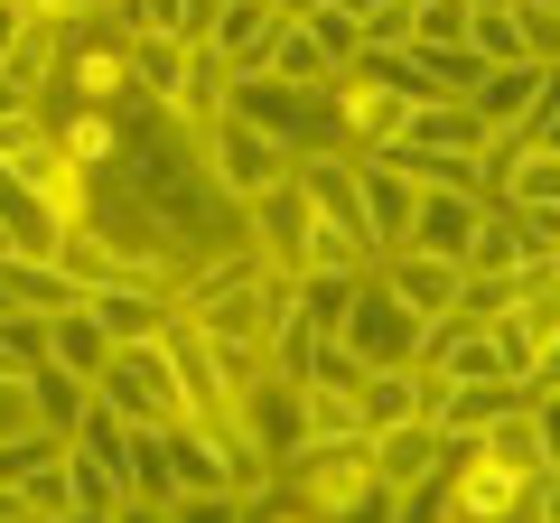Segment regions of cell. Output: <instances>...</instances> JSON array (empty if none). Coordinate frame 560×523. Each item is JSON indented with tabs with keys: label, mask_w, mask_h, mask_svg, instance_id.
<instances>
[{
	"label": "cell",
	"mask_w": 560,
	"mask_h": 523,
	"mask_svg": "<svg viewBox=\"0 0 560 523\" xmlns=\"http://www.w3.org/2000/svg\"><path fill=\"white\" fill-rule=\"evenodd\" d=\"M477 224H486V197H477V187H420V206H411V253H440V262H458V271H467Z\"/></svg>",
	"instance_id": "obj_11"
},
{
	"label": "cell",
	"mask_w": 560,
	"mask_h": 523,
	"mask_svg": "<svg viewBox=\"0 0 560 523\" xmlns=\"http://www.w3.org/2000/svg\"><path fill=\"white\" fill-rule=\"evenodd\" d=\"M261 75H280V84H327V75H337V57L318 47V28H308V20H290V28H280V47H271V66H261Z\"/></svg>",
	"instance_id": "obj_26"
},
{
	"label": "cell",
	"mask_w": 560,
	"mask_h": 523,
	"mask_svg": "<svg viewBox=\"0 0 560 523\" xmlns=\"http://www.w3.org/2000/svg\"><path fill=\"white\" fill-rule=\"evenodd\" d=\"M448 467V440L430 421H393V430H374V477L393 486V496H411V486H430Z\"/></svg>",
	"instance_id": "obj_17"
},
{
	"label": "cell",
	"mask_w": 560,
	"mask_h": 523,
	"mask_svg": "<svg viewBox=\"0 0 560 523\" xmlns=\"http://www.w3.org/2000/svg\"><path fill=\"white\" fill-rule=\"evenodd\" d=\"M523 383H560V337H551V346L533 356V374H523Z\"/></svg>",
	"instance_id": "obj_40"
},
{
	"label": "cell",
	"mask_w": 560,
	"mask_h": 523,
	"mask_svg": "<svg viewBox=\"0 0 560 523\" xmlns=\"http://www.w3.org/2000/svg\"><path fill=\"white\" fill-rule=\"evenodd\" d=\"M0 309H10V281H0Z\"/></svg>",
	"instance_id": "obj_46"
},
{
	"label": "cell",
	"mask_w": 560,
	"mask_h": 523,
	"mask_svg": "<svg viewBox=\"0 0 560 523\" xmlns=\"http://www.w3.org/2000/svg\"><path fill=\"white\" fill-rule=\"evenodd\" d=\"M374 281L393 290L401 309H420V318H440V309H458L467 271H458V262H440V253H411V243H401V253H383V262H374Z\"/></svg>",
	"instance_id": "obj_14"
},
{
	"label": "cell",
	"mask_w": 560,
	"mask_h": 523,
	"mask_svg": "<svg viewBox=\"0 0 560 523\" xmlns=\"http://www.w3.org/2000/svg\"><path fill=\"white\" fill-rule=\"evenodd\" d=\"M420 327H430V318H420V309H401L393 290L364 271L355 300H346V318H337V346L364 364V374H374V364H411V356H420Z\"/></svg>",
	"instance_id": "obj_7"
},
{
	"label": "cell",
	"mask_w": 560,
	"mask_h": 523,
	"mask_svg": "<svg viewBox=\"0 0 560 523\" xmlns=\"http://www.w3.org/2000/svg\"><path fill=\"white\" fill-rule=\"evenodd\" d=\"M477 440H486V458H504V467H541V430H533V411H504V421H486Z\"/></svg>",
	"instance_id": "obj_32"
},
{
	"label": "cell",
	"mask_w": 560,
	"mask_h": 523,
	"mask_svg": "<svg viewBox=\"0 0 560 523\" xmlns=\"http://www.w3.org/2000/svg\"><path fill=\"white\" fill-rule=\"evenodd\" d=\"M224 430H243V440L261 449V458H290V449L308 440V403H300V374H271V364H261L253 383H243L234 393V411H224Z\"/></svg>",
	"instance_id": "obj_8"
},
{
	"label": "cell",
	"mask_w": 560,
	"mask_h": 523,
	"mask_svg": "<svg viewBox=\"0 0 560 523\" xmlns=\"http://www.w3.org/2000/svg\"><path fill=\"white\" fill-rule=\"evenodd\" d=\"M20 393H28V421H38V430H57V440L75 430V411L94 403V383H84V374H66L57 356H47L38 374H20Z\"/></svg>",
	"instance_id": "obj_21"
},
{
	"label": "cell",
	"mask_w": 560,
	"mask_h": 523,
	"mask_svg": "<svg viewBox=\"0 0 560 523\" xmlns=\"http://www.w3.org/2000/svg\"><path fill=\"white\" fill-rule=\"evenodd\" d=\"M467 10L477 0H411V47H467Z\"/></svg>",
	"instance_id": "obj_31"
},
{
	"label": "cell",
	"mask_w": 560,
	"mask_h": 523,
	"mask_svg": "<svg viewBox=\"0 0 560 523\" xmlns=\"http://www.w3.org/2000/svg\"><path fill=\"white\" fill-rule=\"evenodd\" d=\"M10 113H28V103H20V94H10V84H0V121H10Z\"/></svg>",
	"instance_id": "obj_45"
},
{
	"label": "cell",
	"mask_w": 560,
	"mask_h": 523,
	"mask_svg": "<svg viewBox=\"0 0 560 523\" xmlns=\"http://www.w3.org/2000/svg\"><path fill=\"white\" fill-rule=\"evenodd\" d=\"M300 383H318V393H355V383H364V364L346 356L337 337H308V356H300Z\"/></svg>",
	"instance_id": "obj_33"
},
{
	"label": "cell",
	"mask_w": 560,
	"mask_h": 523,
	"mask_svg": "<svg viewBox=\"0 0 560 523\" xmlns=\"http://www.w3.org/2000/svg\"><path fill=\"white\" fill-rule=\"evenodd\" d=\"M20 20H28V10H20V0H0V47H10V38H20Z\"/></svg>",
	"instance_id": "obj_41"
},
{
	"label": "cell",
	"mask_w": 560,
	"mask_h": 523,
	"mask_svg": "<svg viewBox=\"0 0 560 523\" xmlns=\"http://www.w3.org/2000/svg\"><path fill=\"white\" fill-rule=\"evenodd\" d=\"M168 523H243V496H224V486H197V496H168Z\"/></svg>",
	"instance_id": "obj_35"
},
{
	"label": "cell",
	"mask_w": 560,
	"mask_h": 523,
	"mask_svg": "<svg viewBox=\"0 0 560 523\" xmlns=\"http://www.w3.org/2000/svg\"><path fill=\"white\" fill-rule=\"evenodd\" d=\"M0 281H10V309H28V318H57V309L84 300V281L66 271L57 253H10V262H0Z\"/></svg>",
	"instance_id": "obj_20"
},
{
	"label": "cell",
	"mask_w": 560,
	"mask_h": 523,
	"mask_svg": "<svg viewBox=\"0 0 560 523\" xmlns=\"http://www.w3.org/2000/svg\"><path fill=\"white\" fill-rule=\"evenodd\" d=\"M47 75H57V20H20V38L0 47V84H10L20 103H38Z\"/></svg>",
	"instance_id": "obj_22"
},
{
	"label": "cell",
	"mask_w": 560,
	"mask_h": 523,
	"mask_svg": "<svg viewBox=\"0 0 560 523\" xmlns=\"http://www.w3.org/2000/svg\"><path fill=\"white\" fill-rule=\"evenodd\" d=\"M467 271H477V281H504V271H523V253H514V216H504V206H486L477 243H467Z\"/></svg>",
	"instance_id": "obj_28"
},
{
	"label": "cell",
	"mask_w": 560,
	"mask_h": 523,
	"mask_svg": "<svg viewBox=\"0 0 560 523\" xmlns=\"http://www.w3.org/2000/svg\"><path fill=\"white\" fill-rule=\"evenodd\" d=\"M224 94H234V75H224L215 47H178V75L160 84V113L178 121V131H206V121L224 113Z\"/></svg>",
	"instance_id": "obj_15"
},
{
	"label": "cell",
	"mask_w": 560,
	"mask_h": 523,
	"mask_svg": "<svg viewBox=\"0 0 560 523\" xmlns=\"http://www.w3.org/2000/svg\"><path fill=\"white\" fill-rule=\"evenodd\" d=\"M0 168H10L28 197H47L66 224L84 216V168H75V150H66L38 113H10V121H0Z\"/></svg>",
	"instance_id": "obj_5"
},
{
	"label": "cell",
	"mask_w": 560,
	"mask_h": 523,
	"mask_svg": "<svg viewBox=\"0 0 560 523\" xmlns=\"http://www.w3.org/2000/svg\"><path fill=\"white\" fill-rule=\"evenodd\" d=\"M94 403H113L131 430H168L187 421V393H178V364H168V346H113V364L94 374Z\"/></svg>",
	"instance_id": "obj_3"
},
{
	"label": "cell",
	"mask_w": 560,
	"mask_h": 523,
	"mask_svg": "<svg viewBox=\"0 0 560 523\" xmlns=\"http://www.w3.org/2000/svg\"><path fill=\"white\" fill-rule=\"evenodd\" d=\"M477 10H504V0H477Z\"/></svg>",
	"instance_id": "obj_47"
},
{
	"label": "cell",
	"mask_w": 560,
	"mask_h": 523,
	"mask_svg": "<svg viewBox=\"0 0 560 523\" xmlns=\"http://www.w3.org/2000/svg\"><path fill=\"white\" fill-rule=\"evenodd\" d=\"M66 504H75V486H66V440H57V449L20 477V514H28V523H57Z\"/></svg>",
	"instance_id": "obj_27"
},
{
	"label": "cell",
	"mask_w": 560,
	"mask_h": 523,
	"mask_svg": "<svg viewBox=\"0 0 560 523\" xmlns=\"http://www.w3.org/2000/svg\"><path fill=\"white\" fill-rule=\"evenodd\" d=\"M504 411H523V383H430V430L440 440H477Z\"/></svg>",
	"instance_id": "obj_18"
},
{
	"label": "cell",
	"mask_w": 560,
	"mask_h": 523,
	"mask_svg": "<svg viewBox=\"0 0 560 523\" xmlns=\"http://www.w3.org/2000/svg\"><path fill=\"white\" fill-rule=\"evenodd\" d=\"M38 364H47V318L0 309V374H38Z\"/></svg>",
	"instance_id": "obj_30"
},
{
	"label": "cell",
	"mask_w": 560,
	"mask_h": 523,
	"mask_svg": "<svg viewBox=\"0 0 560 523\" xmlns=\"http://www.w3.org/2000/svg\"><path fill=\"white\" fill-rule=\"evenodd\" d=\"M197 160L215 168V187H224V197H234V206H253L261 187H280V178H290V168H300V160H290V150L271 141V131H253V121H243V113H215V121H206V131H197Z\"/></svg>",
	"instance_id": "obj_6"
},
{
	"label": "cell",
	"mask_w": 560,
	"mask_h": 523,
	"mask_svg": "<svg viewBox=\"0 0 560 523\" xmlns=\"http://www.w3.org/2000/svg\"><path fill=\"white\" fill-rule=\"evenodd\" d=\"M280 28H290V20H280L271 0H224L215 28H206L197 47H215L224 75H261V66H271V47H280Z\"/></svg>",
	"instance_id": "obj_12"
},
{
	"label": "cell",
	"mask_w": 560,
	"mask_h": 523,
	"mask_svg": "<svg viewBox=\"0 0 560 523\" xmlns=\"http://www.w3.org/2000/svg\"><path fill=\"white\" fill-rule=\"evenodd\" d=\"M28 393H20V374H0V440H28Z\"/></svg>",
	"instance_id": "obj_38"
},
{
	"label": "cell",
	"mask_w": 560,
	"mask_h": 523,
	"mask_svg": "<svg viewBox=\"0 0 560 523\" xmlns=\"http://www.w3.org/2000/svg\"><path fill=\"white\" fill-rule=\"evenodd\" d=\"M300 197L318 206V224H327L337 243H355V253L374 262V243H364V216H355V160H337V150L300 160Z\"/></svg>",
	"instance_id": "obj_16"
},
{
	"label": "cell",
	"mask_w": 560,
	"mask_h": 523,
	"mask_svg": "<svg viewBox=\"0 0 560 523\" xmlns=\"http://www.w3.org/2000/svg\"><path fill=\"white\" fill-rule=\"evenodd\" d=\"M280 486L300 504H318V514H337L346 496L374 486V430H318V440H300L280 458Z\"/></svg>",
	"instance_id": "obj_4"
},
{
	"label": "cell",
	"mask_w": 560,
	"mask_h": 523,
	"mask_svg": "<svg viewBox=\"0 0 560 523\" xmlns=\"http://www.w3.org/2000/svg\"><path fill=\"white\" fill-rule=\"evenodd\" d=\"M495 206H560V150H514L495 178Z\"/></svg>",
	"instance_id": "obj_24"
},
{
	"label": "cell",
	"mask_w": 560,
	"mask_h": 523,
	"mask_svg": "<svg viewBox=\"0 0 560 523\" xmlns=\"http://www.w3.org/2000/svg\"><path fill=\"white\" fill-rule=\"evenodd\" d=\"M243 523H327L318 504H300L290 486H261V496H243Z\"/></svg>",
	"instance_id": "obj_36"
},
{
	"label": "cell",
	"mask_w": 560,
	"mask_h": 523,
	"mask_svg": "<svg viewBox=\"0 0 560 523\" xmlns=\"http://www.w3.org/2000/svg\"><path fill=\"white\" fill-rule=\"evenodd\" d=\"M355 421H364V430L430 421V374H420V364H374V374L355 383Z\"/></svg>",
	"instance_id": "obj_19"
},
{
	"label": "cell",
	"mask_w": 560,
	"mask_h": 523,
	"mask_svg": "<svg viewBox=\"0 0 560 523\" xmlns=\"http://www.w3.org/2000/svg\"><path fill=\"white\" fill-rule=\"evenodd\" d=\"M551 271H560V253H551Z\"/></svg>",
	"instance_id": "obj_48"
},
{
	"label": "cell",
	"mask_w": 560,
	"mask_h": 523,
	"mask_svg": "<svg viewBox=\"0 0 560 523\" xmlns=\"http://www.w3.org/2000/svg\"><path fill=\"white\" fill-rule=\"evenodd\" d=\"M467 47H477L486 66H514V57H533V47H523V20H514V0H504V10H467Z\"/></svg>",
	"instance_id": "obj_29"
},
{
	"label": "cell",
	"mask_w": 560,
	"mask_h": 523,
	"mask_svg": "<svg viewBox=\"0 0 560 523\" xmlns=\"http://www.w3.org/2000/svg\"><path fill=\"white\" fill-rule=\"evenodd\" d=\"M355 281H364V271H346V262L300 271V318L318 327V337H337V318H346V300H355Z\"/></svg>",
	"instance_id": "obj_25"
},
{
	"label": "cell",
	"mask_w": 560,
	"mask_h": 523,
	"mask_svg": "<svg viewBox=\"0 0 560 523\" xmlns=\"http://www.w3.org/2000/svg\"><path fill=\"white\" fill-rule=\"evenodd\" d=\"M113 523H168V504H150V496H121V504H113Z\"/></svg>",
	"instance_id": "obj_39"
},
{
	"label": "cell",
	"mask_w": 560,
	"mask_h": 523,
	"mask_svg": "<svg viewBox=\"0 0 560 523\" xmlns=\"http://www.w3.org/2000/svg\"><path fill=\"white\" fill-rule=\"evenodd\" d=\"M47 356H57L66 364V374H84V383H94L103 374V364H113V337H103V327H94V309H57V318H47Z\"/></svg>",
	"instance_id": "obj_23"
},
{
	"label": "cell",
	"mask_w": 560,
	"mask_h": 523,
	"mask_svg": "<svg viewBox=\"0 0 560 523\" xmlns=\"http://www.w3.org/2000/svg\"><path fill=\"white\" fill-rule=\"evenodd\" d=\"M243 243H253V253L271 262V271H318V262H346V271H374V262H364L355 243H337V234L318 224V206L300 197V168H290L280 187H261V197L243 206Z\"/></svg>",
	"instance_id": "obj_1"
},
{
	"label": "cell",
	"mask_w": 560,
	"mask_h": 523,
	"mask_svg": "<svg viewBox=\"0 0 560 523\" xmlns=\"http://www.w3.org/2000/svg\"><path fill=\"white\" fill-rule=\"evenodd\" d=\"M411 206H420V178H411V168H393L383 150H355V216H364L374 262L411 243Z\"/></svg>",
	"instance_id": "obj_9"
},
{
	"label": "cell",
	"mask_w": 560,
	"mask_h": 523,
	"mask_svg": "<svg viewBox=\"0 0 560 523\" xmlns=\"http://www.w3.org/2000/svg\"><path fill=\"white\" fill-rule=\"evenodd\" d=\"M271 10L280 20H308V10H327V0H271Z\"/></svg>",
	"instance_id": "obj_42"
},
{
	"label": "cell",
	"mask_w": 560,
	"mask_h": 523,
	"mask_svg": "<svg viewBox=\"0 0 560 523\" xmlns=\"http://www.w3.org/2000/svg\"><path fill=\"white\" fill-rule=\"evenodd\" d=\"M84 309H94V327L113 346H150V337L178 327V290H160V281H94Z\"/></svg>",
	"instance_id": "obj_10"
},
{
	"label": "cell",
	"mask_w": 560,
	"mask_h": 523,
	"mask_svg": "<svg viewBox=\"0 0 560 523\" xmlns=\"http://www.w3.org/2000/svg\"><path fill=\"white\" fill-rule=\"evenodd\" d=\"M393 141H401V150H440V160H477L495 131L477 121V103H467V94H440V103H411Z\"/></svg>",
	"instance_id": "obj_13"
},
{
	"label": "cell",
	"mask_w": 560,
	"mask_h": 523,
	"mask_svg": "<svg viewBox=\"0 0 560 523\" xmlns=\"http://www.w3.org/2000/svg\"><path fill=\"white\" fill-rule=\"evenodd\" d=\"M10 523H28V514H10Z\"/></svg>",
	"instance_id": "obj_49"
},
{
	"label": "cell",
	"mask_w": 560,
	"mask_h": 523,
	"mask_svg": "<svg viewBox=\"0 0 560 523\" xmlns=\"http://www.w3.org/2000/svg\"><path fill=\"white\" fill-rule=\"evenodd\" d=\"M327 523H401V496H393V486L374 477V486H364V496H346V504H337V514H327Z\"/></svg>",
	"instance_id": "obj_37"
},
{
	"label": "cell",
	"mask_w": 560,
	"mask_h": 523,
	"mask_svg": "<svg viewBox=\"0 0 560 523\" xmlns=\"http://www.w3.org/2000/svg\"><path fill=\"white\" fill-rule=\"evenodd\" d=\"M327 10H346V20H364V10H383V0H327Z\"/></svg>",
	"instance_id": "obj_44"
},
{
	"label": "cell",
	"mask_w": 560,
	"mask_h": 523,
	"mask_svg": "<svg viewBox=\"0 0 560 523\" xmlns=\"http://www.w3.org/2000/svg\"><path fill=\"white\" fill-rule=\"evenodd\" d=\"M224 113H243L253 131H271L290 160H318V150H337V121H327V84H280V75H234V94H224ZM346 160V150H337Z\"/></svg>",
	"instance_id": "obj_2"
},
{
	"label": "cell",
	"mask_w": 560,
	"mask_h": 523,
	"mask_svg": "<svg viewBox=\"0 0 560 523\" xmlns=\"http://www.w3.org/2000/svg\"><path fill=\"white\" fill-rule=\"evenodd\" d=\"M514 216V253L523 262H551L560 253V206H504Z\"/></svg>",
	"instance_id": "obj_34"
},
{
	"label": "cell",
	"mask_w": 560,
	"mask_h": 523,
	"mask_svg": "<svg viewBox=\"0 0 560 523\" xmlns=\"http://www.w3.org/2000/svg\"><path fill=\"white\" fill-rule=\"evenodd\" d=\"M57 523H113V514H94V504H66V514Z\"/></svg>",
	"instance_id": "obj_43"
}]
</instances>
